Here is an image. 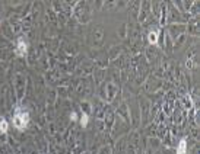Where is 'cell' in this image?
I'll use <instances>...</instances> for the list:
<instances>
[{
	"label": "cell",
	"instance_id": "obj_4",
	"mask_svg": "<svg viewBox=\"0 0 200 154\" xmlns=\"http://www.w3.org/2000/svg\"><path fill=\"white\" fill-rule=\"evenodd\" d=\"M8 122H6V119H3V118H0V132H8Z\"/></svg>",
	"mask_w": 200,
	"mask_h": 154
},
{
	"label": "cell",
	"instance_id": "obj_1",
	"mask_svg": "<svg viewBox=\"0 0 200 154\" xmlns=\"http://www.w3.org/2000/svg\"><path fill=\"white\" fill-rule=\"evenodd\" d=\"M28 122H29V115L18 109L15 116H13V125L16 127L18 130H24V128H26Z\"/></svg>",
	"mask_w": 200,
	"mask_h": 154
},
{
	"label": "cell",
	"instance_id": "obj_2",
	"mask_svg": "<svg viewBox=\"0 0 200 154\" xmlns=\"http://www.w3.org/2000/svg\"><path fill=\"white\" fill-rule=\"evenodd\" d=\"M16 54L24 57L26 54V42L24 39H19L18 41V45H16Z\"/></svg>",
	"mask_w": 200,
	"mask_h": 154
},
{
	"label": "cell",
	"instance_id": "obj_5",
	"mask_svg": "<svg viewBox=\"0 0 200 154\" xmlns=\"http://www.w3.org/2000/svg\"><path fill=\"white\" fill-rule=\"evenodd\" d=\"M148 38H149L150 44H153V45H155V44L158 42V33H156V32H150L149 35H148Z\"/></svg>",
	"mask_w": 200,
	"mask_h": 154
},
{
	"label": "cell",
	"instance_id": "obj_6",
	"mask_svg": "<svg viewBox=\"0 0 200 154\" xmlns=\"http://www.w3.org/2000/svg\"><path fill=\"white\" fill-rule=\"evenodd\" d=\"M80 124H82V127H86V124H88V116H86V115H82V121H80Z\"/></svg>",
	"mask_w": 200,
	"mask_h": 154
},
{
	"label": "cell",
	"instance_id": "obj_3",
	"mask_svg": "<svg viewBox=\"0 0 200 154\" xmlns=\"http://www.w3.org/2000/svg\"><path fill=\"white\" fill-rule=\"evenodd\" d=\"M187 143H185V140H181L180 141V146H178V150H177V154H185L187 151Z\"/></svg>",
	"mask_w": 200,
	"mask_h": 154
}]
</instances>
